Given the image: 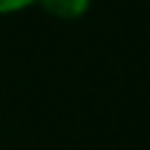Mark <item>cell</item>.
Masks as SVG:
<instances>
[{
  "instance_id": "cell-2",
  "label": "cell",
  "mask_w": 150,
  "mask_h": 150,
  "mask_svg": "<svg viewBox=\"0 0 150 150\" xmlns=\"http://www.w3.org/2000/svg\"><path fill=\"white\" fill-rule=\"evenodd\" d=\"M38 3V0H0V15H15V12H24L27 6Z\"/></svg>"
},
{
  "instance_id": "cell-1",
  "label": "cell",
  "mask_w": 150,
  "mask_h": 150,
  "mask_svg": "<svg viewBox=\"0 0 150 150\" xmlns=\"http://www.w3.org/2000/svg\"><path fill=\"white\" fill-rule=\"evenodd\" d=\"M38 6L56 21H80L88 12L91 0H38Z\"/></svg>"
}]
</instances>
